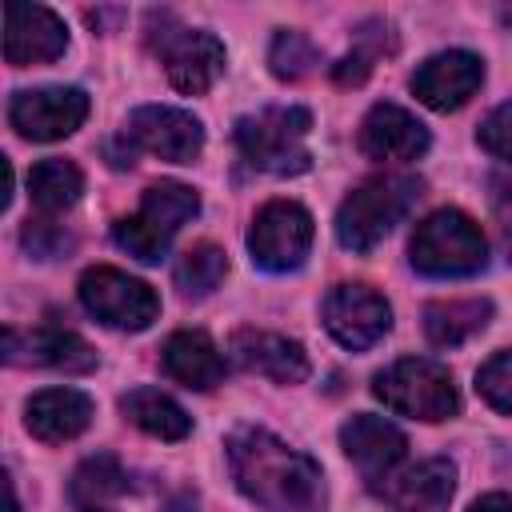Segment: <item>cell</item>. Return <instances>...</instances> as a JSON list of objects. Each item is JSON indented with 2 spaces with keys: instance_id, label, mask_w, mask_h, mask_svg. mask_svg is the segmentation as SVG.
I'll return each instance as SVG.
<instances>
[{
  "instance_id": "obj_6",
  "label": "cell",
  "mask_w": 512,
  "mask_h": 512,
  "mask_svg": "<svg viewBox=\"0 0 512 512\" xmlns=\"http://www.w3.org/2000/svg\"><path fill=\"white\" fill-rule=\"evenodd\" d=\"M80 304L108 328L120 332H144L156 316H160V296L152 292V284L120 272V268H88L80 276Z\"/></svg>"
},
{
  "instance_id": "obj_5",
  "label": "cell",
  "mask_w": 512,
  "mask_h": 512,
  "mask_svg": "<svg viewBox=\"0 0 512 512\" xmlns=\"http://www.w3.org/2000/svg\"><path fill=\"white\" fill-rule=\"evenodd\" d=\"M372 392L384 408L412 416V420H428V424L448 420L460 408V396H456L448 368L428 360V356H408V360H396L392 368L376 372Z\"/></svg>"
},
{
  "instance_id": "obj_13",
  "label": "cell",
  "mask_w": 512,
  "mask_h": 512,
  "mask_svg": "<svg viewBox=\"0 0 512 512\" xmlns=\"http://www.w3.org/2000/svg\"><path fill=\"white\" fill-rule=\"evenodd\" d=\"M484 84V60L476 52H464V48H448V52H436L428 56L416 72H412V92L420 104L436 108V112H456L464 108L476 88Z\"/></svg>"
},
{
  "instance_id": "obj_28",
  "label": "cell",
  "mask_w": 512,
  "mask_h": 512,
  "mask_svg": "<svg viewBox=\"0 0 512 512\" xmlns=\"http://www.w3.org/2000/svg\"><path fill=\"white\" fill-rule=\"evenodd\" d=\"M112 240H116L128 256H136L140 264H160V260L168 256V244H172V236L160 232L156 224H148L140 212H136V216H120L116 228H112Z\"/></svg>"
},
{
  "instance_id": "obj_32",
  "label": "cell",
  "mask_w": 512,
  "mask_h": 512,
  "mask_svg": "<svg viewBox=\"0 0 512 512\" xmlns=\"http://www.w3.org/2000/svg\"><path fill=\"white\" fill-rule=\"evenodd\" d=\"M476 140H480L484 152H492L500 160H512V100H504L500 108L488 112V120L480 124Z\"/></svg>"
},
{
  "instance_id": "obj_17",
  "label": "cell",
  "mask_w": 512,
  "mask_h": 512,
  "mask_svg": "<svg viewBox=\"0 0 512 512\" xmlns=\"http://www.w3.org/2000/svg\"><path fill=\"white\" fill-rule=\"evenodd\" d=\"M228 352L240 368H248L256 376H268L276 384L308 380V352L288 336H276V332H264V328H240V332H232Z\"/></svg>"
},
{
  "instance_id": "obj_16",
  "label": "cell",
  "mask_w": 512,
  "mask_h": 512,
  "mask_svg": "<svg viewBox=\"0 0 512 512\" xmlns=\"http://www.w3.org/2000/svg\"><path fill=\"white\" fill-rule=\"evenodd\" d=\"M4 356H8V364H40V368H56L68 376L96 368L92 344L68 328H36V332L8 328L4 332Z\"/></svg>"
},
{
  "instance_id": "obj_19",
  "label": "cell",
  "mask_w": 512,
  "mask_h": 512,
  "mask_svg": "<svg viewBox=\"0 0 512 512\" xmlns=\"http://www.w3.org/2000/svg\"><path fill=\"white\" fill-rule=\"evenodd\" d=\"M24 424L44 444L76 440L92 424V400L80 388H44L24 404Z\"/></svg>"
},
{
  "instance_id": "obj_31",
  "label": "cell",
  "mask_w": 512,
  "mask_h": 512,
  "mask_svg": "<svg viewBox=\"0 0 512 512\" xmlns=\"http://www.w3.org/2000/svg\"><path fill=\"white\" fill-rule=\"evenodd\" d=\"M20 244H24L36 260H56V256H64V252L76 248V240H72L60 224H52V220H28L24 232H20Z\"/></svg>"
},
{
  "instance_id": "obj_1",
  "label": "cell",
  "mask_w": 512,
  "mask_h": 512,
  "mask_svg": "<svg viewBox=\"0 0 512 512\" xmlns=\"http://www.w3.org/2000/svg\"><path fill=\"white\" fill-rule=\"evenodd\" d=\"M228 468L236 488L264 512H320L324 472L312 456L288 448L264 428H236L228 436Z\"/></svg>"
},
{
  "instance_id": "obj_4",
  "label": "cell",
  "mask_w": 512,
  "mask_h": 512,
  "mask_svg": "<svg viewBox=\"0 0 512 512\" xmlns=\"http://www.w3.org/2000/svg\"><path fill=\"white\" fill-rule=\"evenodd\" d=\"M308 128H312L308 108L280 104V108L240 116L236 120V144H240V152L252 168L272 172V176H296L312 164V156L304 148Z\"/></svg>"
},
{
  "instance_id": "obj_15",
  "label": "cell",
  "mask_w": 512,
  "mask_h": 512,
  "mask_svg": "<svg viewBox=\"0 0 512 512\" xmlns=\"http://www.w3.org/2000/svg\"><path fill=\"white\" fill-rule=\"evenodd\" d=\"M340 448L344 456L360 468V476L376 488L380 480H388L396 472V464L404 460L408 452V440L396 424H388L384 416H372V412H356L344 428H340Z\"/></svg>"
},
{
  "instance_id": "obj_21",
  "label": "cell",
  "mask_w": 512,
  "mask_h": 512,
  "mask_svg": "<svg viewBox=\"0 0 512 512\" xmlns=\"http://www.w3.org/2000/svg\"><path fill=\"white\" fill-rule=\"evenodd\" d=\"M492 320V300H436L424 308V336L436 348H456Z\"/></svg>"
},
{
  "instance_id": "obj_12",
  "label": "cell",
  "mask_w": 512,
  "mask_h": 512,
  "mask_svg": "<svg viewBox=\"0 0 512 512\" xmlns=\"http://www.w3.org/2000/svg\"><path fill=\"white\" fill-rule=\"evenodd\" d=\"M68 48L64 20L44 4H20L12 0L4 8V60L12 68L28 64H52Z\"/></svg>"
},
{
  "instance_id": "obj_34",
  "label": "cell",
  "mask_w": 512,
  "mask_h": 512,
  "mask_svg": "<svg viewBox=\"0 0 512 512\" xmlns=\"http://www.w3.org/2000/svg\"><path fill=\"white\" fill-rule=\"evenodd\" d=\"M468 512H512V496H504V492H488V496H480Z\"/></svg>"
},
{
  "instance_id": "obj_36",
  "label": "cell",
  "mask_w": 512,
  "mask_h": 512,
  "mask_svg": "<svg viewBox=\"0 0 512 512\" xmlns=\"http://www.w3.org/2000/svg\"><path fill=\"white\" fill-rule=\"evenodd\" d=\"M80 512H112L108 504H96V508H80Z\"/></svg>"
},
{
  "instance_id": "obj_7",
  "label": "cell",
  "mask_w": 512,
  "mask_h": 512,
  "mask_svg": "<svg viewBox=\"0 0 512 512\" xmlns=\"http://www.w3.org/2000/svg\"><path fill=\"white\" fill-rule=\"evenodd\" d=\"M312 248V216L296 200H268L248 228L252 264L264 272H296Z\"/></svg>"
},
{
  "instance_id": "obj_22",
  "label": "cell",
  "mask_w": 512,
  "mask_h": 512,
  "mask_svg": "<svg viewBox=\"0 0 512 512\" xmlns=\"http://www.w3.org/2000/svg\"><path fill=\"white\" fill-rule=\"evenodd\" d=\"M120 412L156 440H184L192 432L188 412L160 388H132L128 396H120Z\"/></svg>"
},
{
  "instance_id": "obj_24",
  "label": "cell",
  "mask_w": 512,
  "mask_h": 512,
  "mask_svg": "<svg viewBox=\"0 0 512 512\" xmlns=\"http://www.w3.org/2000/svg\"><path fill=\"white\" fill-rule=\"evenodd\" d=\"M388 52H396V36H392V28H388L384 20H368V24L356 28V44H352V52H348L340 64H332V80H336L340 88H360V84L372 76L376 60L388 56Z\"/></svg>"
},
{
  "instance_id": "obj_20",
  "label": "cell",
  "mask_w": 512,
  "mask_h": 512,
  "mask_svg": "<svg viewBox=\"0 0 512 512\" xmlns=\"http://www.w3.org/2000/svg\"><path fill=\"white\" fill-rule=\"evenodd\" d=\"M164 372L184 384V388H196V392H208L224 380V356L220 348L212 344L208 332H196V328H184V332H172L164 340Z\"/></svg>"
},
{
  "instance_id": "obj_2",
  "label": "cell",
  "mask_w": 512,
  "mask_h": 512,
  "mask_svg": "<svg viewBox=\"0 0 512 512\" xmlns=\"http://www.w3.org/2000/svg\"><path fill=\"white\" fill-rule=\"evenodd\" d=\"M420 180L416 176H372L364 184H356L344 204L336 208V240L348 252H372L420 200Z\"/></svg>"
},
{
  "instance_id": "obj_18",
  "label": "cell",
  "mask_w": 512,
  "mask_h": 512,
  "mask_svg": "<svg viewBox=\"0 0 512 512\" xmlns=\"http://www.w3.org/2000/svg\"><path fill=\"white\" fill-rule=\"evenodd\" d=\"M376 492L400 512H440L456 492V468L436 456L416 468L392 472L384 484H376Z\"/></svg>"
},
{
  "instance_id": "obj_25",
  "label": "cell",
  "mask_w": 512,
  "mask_h": 512,
  "mask_svg": "<svg viewBox=\"0 0 512 512\" xmlns=\"http://www.w3.org/2000/svg\"><path fill=\"white\" fill-rule=\"evenodd\" d=\"M120 492H128V476H124L120 460L108 456V452L88 456V460L76 468L72 484H68V496H72V508H76V512H80V508L108 504V500H116Z\"/></svg>"
},
{
  "instance_id": "obj_10",
  "label": "cell",
  "mask_w": 512,
  "mask_h": 512,
  "mask_svg": "<svg viewBox=\"0 0 512 512\" xmlns=\"http://www.w3.org/2000/svg\"><path fill=\"white\" fill-rule=\"evenodd\" d=\"M124 140H132L136 148L172 160V164H192L204 152V124L172 104H144L128 116Z\"/></svg>"
},
{
  "instance_id": "obj_33",
  "label": "cell",
  "mask_w": 512,
  "mask_h": 512,
  "mask_svg": "<svg viewBox=\"0 0 512 512\" xmlns=\"http://www.w3.org/2000/svg\"><path fill=\"white\" fill-rule=\"evenodd\" d=\"M496 236H500L504 256L512 260V192L508 196H496Z\"/></svg>"
},
{
  "instance_id": "obj_14",
  "label": "cell",
  "mask_w": 512,
  "mask_h": 512,
  "mask_svg": "<svg viewBox=\"0 0 512 512\" xmlns=\"http://www.w3.org/2000/svg\"><path fill=\"white\" fill-rule=\"evenodd\" d=\"M428 128L400 104H372L360 120V152L380 164H408L428 152Z\"/></svg>"
},
{
  "instance_id": "obj_3",
  "label": "cell",
  "mask_w": 512,
  "mask_h": 512,
  "mask_svg": "<svg viewBox=\"0 0 512 512\" xmlns=\"http://www.w3.org/2000/svg\"><path fill=\"white\" fill-rule=\"evenodd\" d=\"M408 260L420 276L432 280H456L476 276L488 260V244L480 224L460 208H440L424 216L408 240Z\"/></svg>"
},
{
  "instance_id": "obj_27",
  "label": "cell",
  "mask_w": 512,
  "mask_h": 512,
  "mask_svg": "<svg viewBox=\"0 0 512 512\" xmlns=\"http://www.w3.org/2000/svg\"><path fill=\"white\" fill-rule=\"evenodd\" d=\"M224 272H228V256H224V248H216V244H192L184 256H180V264H176V288L184 292V296H208V292H216L220 288V280H224Z\"/></svg>"
},
{
  "instance_id": "obj_11",
  "label": "cell",
  "mask_w": 512,
  "mask_h": 512,
  "mask_svg": "<svg viewBox=\"0 0 512 512\" xmlns=\"http://www.w3.org/2000/svg\"><path fill=\"white\" fill-rule=\"evenodd\" d=\"M324 328L332 332L336 344L364 352L392 328V308L368 284H336L324 296Z\"/></svg>"
},
{
  "instance_id": "obj_9",
  "label": "cell",
  "mask_w": 512,
  "mask_h": 512,
  "mask_svg": "<svg viewBox=\"0 0 512 512\" xmlns=\"http://www.w3.org/2000/svg\"><path fill=\"white\" fill-rule=\"evenodd\" d=\"M88 116V96L80 88H24L12 92L8 100V124L24 136V140H64L72 136Z\"/></svg>"
},
{
  "instance_id": "obj_30",
  "label": "cell",
  "mask_w": 512,
  "mask_h": 512,
  "mask_svg": "<svg viewBox=\"0 0 512 512\" xmlns=\"http://www.w3.org/2000/svg\"><path fill=\"white\" fill-rule=\"evenodd\" d=\"M476 388L496 412L512 416V352H496L492 360H484L476 372Z\"/></svg>"
},
{
  "instance_id": "obj_23",
  "label": "cell",
  "mask_w": 512,
  "mask_h": 512,
  "mask_svg": "<svg viewBox=\"0 0 512 512\" xmlns=\"http://www.w3.org/2000/svg\"><path fill=\"white\" fill-rule=\"evenodd\" d=\"M80 192H84V176L64 156H48V160L32 164V172H28V196L44 216L72 208L80 200Z\"/></svg>"
},
{
  "instance_id": "obj_8",
  "label": "cell",
  "mask_w": 512,
  "mask_h": 512,
  "mask_svg": "<svg viewBox=\"0 0 512 512\" xmlns=\"http://www.w3.org/2000/svg\"><path fill=\"white\" fill-rule=\"evenodd\" d=\"M148 48L160 56L172 88H180L188 96L208 92L224 72V44L212 32L180 28L176 20L168 24V32L148 28Z\"/></svg>"
},
{
  "instance_id": "obj_35",
  "label": "cell",
  "mask_w": 512,
  "mask_h": 512,
  "mask_svg": "<svg viewBox=\"0 0 512 512\" xmlns=\"http://www.w3.org/2000/svg\"><path fill=\"white\" fill-rule=\"evenodd\" d=\"M164 512H196V496H192V492H180Z\"/></svg>"
},
{
  "instance_id": "obj_29",
  "label": "cell",
  "mask_w": 512,
  "mask_h": 512,
  "mask_svg": "<svg viewBox=\"0 0 512 512\" xmlns=\"http://www.w3.org/2000/svg\"><path fill=\"white\" fill-rule=\"evenodd\" d=\"M268 64H272V76L300 80V76H308L320 64V52L312 48V40L304 32H276L272 52H268Z\"/></svg>"
},
{
  "instance_id": "obj_26",
  "label": "cell",
  "mask_w": 512,
  "mask_h": 512,
  "mask_svg": "<svg viewBox=\"0 0 512 512\" xmlns=\"http://www.w3.org/2000/svg\"><path fill=\"white\" fill-rule=\"evenodd\" d=\"M196 212H200V196L188 184H180V180H160V184L144 188L140 216L148 224H156L160 232H168V236H176Z\"/></svg>"
}]
</instances>
